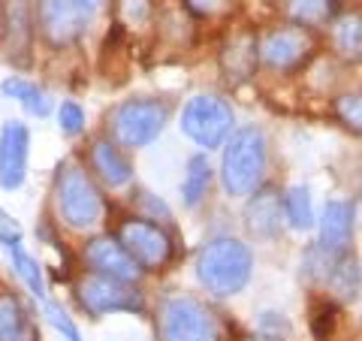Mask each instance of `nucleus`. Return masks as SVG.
<instances>
[{"mask_svg": "<svg viewBox=\"0 0 362 341\" xmlns=\"http://www.w3.org/2000/svg\"><path fill=\"white\" fill-rule=\"evenodd\" d=\"M209 181H211V169H209L206 154H194L187 163L185 181H181V197H185L187 209L199 206V200L206 197V190H209Z\"/></svg>", "mask_w": 362, "mask_h": 341, "instance_id": "17", "label": "nucleus"}, {"mask_svg": "<svg viewBox=\"0 0 362 341\" xmlns=\"http://www.w3.org/2000/svg\"><path fill=\"white\" fill-rule=\"evenodd\" d=\"M85 4H88V6H97V4H103V0H85Z\"/></svg>", "mask_w": 362, "mask_h": 341, "instance_id": "30", "label": "nucleus"}, {"mask_svg": "<svg viewBox=\"0 0 362 341\" xmlns=\"http://www.w3.org/2000/svg\"><path fill=\"white\" fill-rule=\"evenodd\" d=\"M308 54H311V40L302 28H284V30L269 33L263 49H259V58H263L272 70H293V67H299Z\"/></svg>", "mask_w": 362, "mask_h": 341, "instance_id": "12", "label": "nucleus"}, {"mask_svg": "<svg viewBox=\"0 0 362 341\" xmlns=\"http://www.w3.org/2000/svg\"><path fill=\"white\" fill-rule=\"evenodd\" d=\"M45 314H49V320H52V326L61 333V341H78V333H76V326H73V320L66 317L58 305H52V302H45Z\"/></svg>", "mask_w": 362, "mask_h": 341, "instance_id": "27", "label": "nucleus"}, {"mask_svg": "<svg viewBox=\"0 0 362 341\" xmlns=\"http://www.w3.org/2000/svg\"><path fill=\"white\" fill-rule=\"evenodd\" d=\"M54 200H58V212L64 224L73 226V230H90V226L100 224V218H103L100 190L94 187V181H90L85 169L76 163H66L61 169Z\"/></svg>", "mask_w": 362, "mask_h": 341, "instance_id": "3", "label": "nucleus"}, {"mask_svg": "<svg viewBox=\"0 0 362 341\" xmlns=\"http://www.w3.org/2000/svg\"><path fill=\"white\" fill-rule=\"evenodd\" d=\"M4 94L6 97H13V100H18L21 106H25L30 115H37V118H42V115H49L52 112V100H49V94H45L42 88H37L33 82H25V79H6L4 85Z\"/></svg>", "mask_w": 362, "mask_h": 341, "instance_id": "16", "label": "nucleus"}, {"mask_svg": "<svg viewBox=\"0 0 362 341\" xmlns=\"http://www.w3.org/2000/svg\"><path fill=\"white\" fill-rule=\"evenodd\" d=\"M58 124H61V130L66 136H76L78 130L85 127V112L78 109L76 103H61L58 109Z\"/></svg>", "mask_w": 362, "mask_h": 341, "instance_id": "25", "label": "nucleus"}, {"mask_svg": "<svg viewBox=\"0 0 362 341\" xmlns=\"http://www.w3.org/2000/svg\"><path fill=\"white\" fill-rule=\"evenodd\" d=\"M190 13H197V16H211V13H218L223 0H185Z\"/></svg>", "mask_w": 362, "mask_h": 341, "instance_id": "29", "label": "nucleus"}, {"mask_svg": "<svg viewBox=\"0 0 362 341\" xmlns=\"http://www.w3.org/2000/svg\"><path fill=\"white\" fill-rule=\"evenodd\" d=\"M254 269V257L239 238H214L199 251L197 275L202 287L214 296H233L239 293Z\"/></svg>", "mask_w": 362, "mask_h": 341, "instance_id": "1", "label": "nucleus"}, {"mask_svg": "<svg viewBox=\"0 0 362 341\" xmlns=\"http://www.w3.org/2000/svg\"><path fill=\"white\" fill-rule=\"evenodd\" d=\"M30 133L21 121H6L0 133V187L18 190L28 173Z\"/></svg>", "mask_w": 362, "mask_h": 341, "instance_id": "11", "label": "nucleus"}, {"mask_svg": "<svg viewBox=\"0 0 362 341\" xmlns=\"http://www.w3.org/2000/svg\"><path fill=\"white\" fill-rule=\"evenodd\" d=\"M90 163H94V173L106 181L109 187H124L133 175L130 163L121 157V151L106 139H97L94 149H90Z\"/></svg>", "mask_w": 362, "mask_h": 341, "instance_id": "15", "label": "nucleus"}, {"mask_svg": "<svg viewBox=\"0 0 362 341\" xmlns=\"http://www.w3.org/2000/svg\"><path fill=\"white\" fill-rule=\"evenodd\" d=\"M278 214H281V202L272 190L259 193L254 197V202L247 206V224H251L254 233H263V236H272L278 230Z\"/></svg>", "mask_w": 362, "mask_h": 341, "instance_id": "18", "label": "nucleus"}, {"mask_svg": "<svg viewBox=\"0 0 362 341\" xmlns=\"http://www.w3.org/2000/svg\"><path fill=\"white\" fill-rule=\"evenodd\" d=\"M284 214L287 221L296 226V230H308V226L314 224V206H311V193L308 187H290L287 197H284Z\"/></svg>", "mask_w": 362, "mask_h": 341, "instance_id": "22", "label": "nucleus"}, {"mask_svg": "<svg viewBox=\"0 0 362 341\" xmlns=\"http://www.w3.org/2000/svg\"><path fill=\"white\" fill-rule=\"evenodd\" d=\"M335 112L350 130L362 133V94H341L335 100Z\"/></svg>", "mask_w": 362, "mask_h": 341, "instance_id": "24", "label": "nucleus"}, {"mask_svg": "<svg viewBox=\"0 0 362 341\" xmlns=\"http://www.w3.org/2000/svg\"><path fill=\"white\" fill-rule=\"evenodd\" d=\"M37 21L40 33L52 45H70L88 30L90 6L85 0H40Z\"/></svg>", "mask_w": 362, "mask_h": 341, "instance_id": "7", "label": "nucleus"}, {"mask_svg": "<svg viewBox=\"0 0 362 341\" xmlns=\"http://www.w3.org/2000/svg\"><path fill=\"white\" fill-rule=\"evenodd\" d=\"M118 13L130 25H142L151 13V0H118Z\"/></svg>", "mask_w": 362, "mask_h": 341, "instance_id": "26", "label": "nucleus"}, {"mask_svg": "<svg viewBox=\"0 0 362 341\" xmlns=\"http://www.w3.org/2000/svg\"><path fill=\"white\" fill-rule=\"evenodd\" d=\"M257 64V42L251 37H239L226 45V54H223V70L230 73L233 79H245L251 76Z\"/></svg>", "mask_w": 362, "mask_h": 341, "instance_id": "21", "label": "nucleus"}, {"mask_svg": "<svg viewBox=\"0 0 362 341\" xmlns=\"http://www.w3.org/2000/svg\"><path fill=\"white\" fill-rule=\"evenodd\" d=\"M287 16L302 28H317L335 13V0H284Z\"/></svg>", "mask_w": 362, "mask_h": 341, "instance_id": "19", "label": "nucleus"}, {"mask_svg": "<svg viewBox=\"0 0 362 341\" xmlns=\"http://www.w3.org/2000/svg\"><path fill=\"white\" fill-rule=\"evenodd\" d=\"M6 251H9V257H13V266L21 275V281L30 287L33 296L45 302V284H42V272L37 266V260H33L30 254H25V248H21V245H13V248H6Z\"/></svg>", "mask_w": 362, "mask_h": 341, "instance_id": "23", "label": "nucleus"}, {"mask_svg": "<svg viewBox=\"0 0 362 341\" xmlns=\"http://www.w3.org/2000/svg\"><path fill=\"white\" fill-rule=\"evenodd\" d=\"M85 263L90 266L94 275L127 281V284H133L136 278L142 275L139 263H136V260L124 251V245L118 242V238H109V236H100V238H94V242H88Z\"/></svg>", "mask_w": 362, "mask_h": 341, "instance_id": "10", "label": "nucleus"}, {"mask_svg": "<svg viewBox=\"0 0 362 341\" xmlns=\"http://www.w3.org/2000/svg\"><path fill=\"white\" fill-rule=\"evenodd\" d=\"M160 326L166 341H218V320L206 305L190 296L166 299Z\"/></svg>", "mask_w": 362, "mask_h": 341, "instance_id": "6", "label": "nucleus"}, {"mask_svg": "<svg viewBox=\"0 0 362 341\" xmlns=\"http://www.w3.org/2000/svg\"><path fill=\"white\" fill-rule=\"evenodd\" d=\"M332 45L335 52L347 61H362V18L347 16L335 25L332 30Z\"/></svg>", "mask_w": 362, "mask_h": 341, "instance_id": "20", "label": "nucleus"}, {"mask_svg": "<svg viewBox=\"0 0 362 341\" xmlns=\"http://www.w3.org/2000/svg\"><path fill=\"white\" fill-rule=\"evenodd\" d=\"M354 233V209L344 200H329L320 218V245L332 254H341Z\"/></svg>", "mask_w": 362, "mask_h": 341, "instance_id": "13", "label": "nucleus"}, {"mask_svg": "<svg viewBox=\"0 0 362 341\" xmlns=\"http://www.w3.org/2000/svg\"><path fill=\"white\" fill-rule=\"evenodd\" d=\"M169 118V109L160 100H124L112 112V133L118 136L121 145L127 149H142L160 136L163 124Z\"/></svg>", "mask_w": 362, "mask_h": 341, "instance_id": "5", "label": "nucleus"}, {"mask_svg": "<svg viewBox=\"0 0 362 341\" xmlns=\"http://www.w3.org/2000/svg\"><path fill=\"white\" fill-rule=\"evenodd\" d=\"M223 187L233 197H247L266 175V139L257 127H245L230 139L221 161Z\"/></svg>", "mask_w": 362, "mask_h": 341, "instance_id": "2", "label": "nucleus"}, {"mask_svg": "<svg viewBox=\"0 0 362 341\" xmlns=\"http://www.w3.org/2000/svg\"><path fill=\"white\" fill-rule=\"evenodd\" d=\"M78 299H82V308L94 317L112 311H142V293L133 284L103 275H88L78 284Z\"/></svg>", "mask_w": 362, "mask_h": 341, "instance_id": "8", "label": "nucleus"}, {"mask_svg": "<svg viewBox=\"0 0 362 341\" xmlns=\"http://www.w3.org/2000/svg\"><path fill=\"white\" fill-rule=\"evenodd\" d=\"M0 341H37V329L13 293H0Z\"/></svg>", "mask_w": 362, "mask_h": 341, "instance_id": "14", "label": "nucleus"}, {"mask_svg": "<svg viewBox=\"0 0 362 341\" xmlns=\"http://www.w3.org/2000/svg\"><path fill=\"white\" fill-rule=\"evenodd\" d=\"M0 242H4L6 248L21 245V226L16 224V218H9L4 209H0Z\"/></svg>", "mask_w": 362, "mask_h": 341, "instance_id": "28", "label": "nucleus"}, {"mask_svg": "<svg viewBox=\"0 0 362 341\" xmlns=\"http://www.w3.org/2000/svg\"><path fill=\"white\" fill-rule=\"evenodd\" d=\"M118 242L124 245V251L145 269H160L169 263V257H173V242H169V236L157 224L142 221V218L124 221Z\"/></svg>", "mask_w": 362, "mask_h": 341, "instance_id": "9", "label": "nucleus"}, {"mask_svg": "<svg viewBox=\"0 0 362 341\" xmlns=\"http://www.w3.org/2000/svg\"><path fill=\"white\" fill-rule=\"evenodd\" d=\"M181 130L199 149H221L230 139V130H233V109L221 97L199 94L181 112Z\"/></svg>", "mask_w": 362, "mask_h": 341, "instance_id": "4", "label": "nucleus"}]
</instances>
